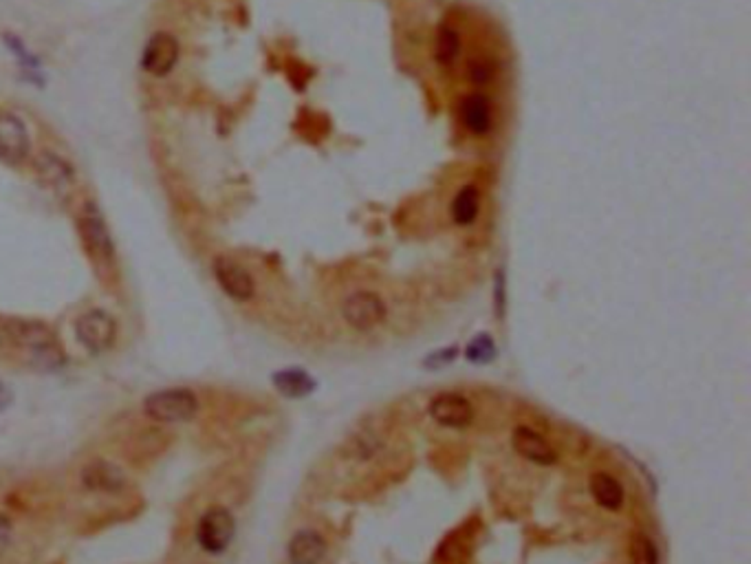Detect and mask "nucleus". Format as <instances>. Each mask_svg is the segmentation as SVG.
Instances as JSON below:
<instances>
[{"mask_svg": "<svg viewBox=\"0 0 751 564\" xmlns=\"http://www.w3.org/2000/svg\"><path fill=\"white\" fill-rule=\"evenodd\" d=\"M454 355H456V350L454 349H450V350H443V353H436V355H432V358L435 359H427L426 362V366H441V364H448V362H451V359H454Z\"/></svg>", "mask_w": 751, "mask_h": 564, "instance_id": "25", "label": "nucleus"}, {"mask_svg": "<svg viewBox=\"0 0 751 564\" xmlns=\"http://www.w3.org/2000/svg\"><path fill=\"white\" fill-rule=\"evenodd\" d=\"M465 355H468L469 362L487 364V362H492L494 358H496V344H494V340L489 338V335L481 333L468 344V350H465Z\"/></svg>", "mask_w": 751, "mask_h": 564, "instance_id": "21", "label": "nucleus"}, {"mask_svg": "<svg viewBox=\"0 0 751 564\" xmlns=\"http://www.w3.org/2000/svg\"><path fill=\"white\" fill-rule=\"evenodd\" d=\"M511 441H513L516 452L531 463H538V466H551V463H555V459H558V454H555V450L551 448L549 441L542 437V434L536 433V430L527 428V425H518V428L513 430Z\"/></svg>", "mask_w": 751, "mask_h": 564, "instance_id": "10", "label": "nucleus"}, {"mask_svg": "<svg viewBox=\"0 0 751 564\" xmlns=\"http://www.w3.org/2000/svg\"><path fill=\"white\" fill-rule=\"evenodd\" d=\"M84 487L102 494H117L126 487V474L108 461H93L82 472Z\"/></svg>", "mask_w": 751, "mask_h": 564, "instance_id": "11", "label": "nucleus"}, {"mask_svg": "<svg viewBox=\"0 0 751 564\" xmlns=\"http://www.w3.org/2000/svg\"><path fill=\"white\" fill-rule=\"evenodd\" d=\"M588 487H591L593 499H595L597 505L603 507V509L617 511V509H621V505H624V501H626L624 485H621L612 474L595 472L591 476V485Z\"/></svg>", "mask_w": 751, "mask_h": 564, "instance_id": "15", "label": "nucleus"}, {"mask_svg": "<svg viewBox=\"0 0 751 564\" xmlns=\"http://www.w3.org/2000/svg\"><path fill=\"white\" fill-rule=\"evenodd\" d=\"M9 404H12V392H9V388L0 382V412L7 410Z\"/></svg>", "mask_w": 751, "mask_h": 564, "instance_id": "26", "label": "nucleus"}, {"mask_svg": "<svg viewBox=\"0 0 751 564\" xmlns=\"http://www.w3.org/2000/svg\"><path fill=\"white\" fill-rule=\"evenodd\" d=\"M30 130L12 113L0 115V164L18 165L30 155Z\"/></svg>", "mask_w": 751, "mask_h": 564, "instance_id": "5", "label": "nucleus"}, {"mask_svg": "<svg viewBox=\"0 0 751 564\" xmlns=\"http://www.w3.org/2000/svg\"><path fill=\"white\" fill-rule=\"evenodd\" d=\"M75 335H78L80 344H82L89 353L97 355L111 349L113 342H115L117 324L108 314L93 309L78 317V322H75Z\"/></svg>", "mask_w": 751, "mask_h": 564, "instance_id": "3", "label": "nucleus"}, {"mask_svg": "<svg viewBox=\"0 0 751 564\" xmlns=\"http://www.w3.org/2000/svg\"><path fill=\"white\" fill-rule=\"evenodd\" d=\"M9 540H12V520L0 514V553L9 547Z\"/></svg>", "mask_w": 751, "mask_h": 564, "instance_id": "24", "label": "nucleus"}, {"mask_svg": "<svg viewBox=\"0 0 751 564\" xmlns=\"http://www.w3.org/2000/svg\"><path fill=\"white\" fill-rule=\"evenodd\" d=\"M460 120L474 135H487L492 128V106L483 93H472L460 102Z\"/></svg>", "mask_w": 751, "mask_h": 564, "instance_id": "14", "label": "nucleus"}, {"mask_svg": "<svg viewBox=\"0 0 751 564\" xmlns=\"http://www.w3.org/2000/svg\"><path fill=\"white\" fill-rule=\"evenodd\" d=\"M214 276H216V281L218 284H221L223 291H225L230 298H234V300L247 302L254 298V293H256L254 278H251L249 272H247L242 265L236 263V260L225 258V256L214 260Z\"/></svg>", "mask_w": 751, "mask_h": 564, "instance_id": "7", "label": "nucleus"}, {"mask_svg": "<svg viewBox=\"0 0 751 564\" xmlns=\"http://www.w3.org/2000/svg\"><path fill=\"white\" fill-rule=\"evenodd\" d=\"M234 516L225 507H212L201 516L197 527V540L203 551L223 553L234 538Z\"/></svg>", "mask_w": 751, "mask_h": 564, "instance_id": "2", "label": "nucleus"}, {"mask_svg": "<svg viewBox=\"0 0 751 564\" xmlns=\"http://www.w3.org/2000/svg\"><path fill=\"white\" fill-rule=\"evenodd\" d=\"M460 54V36L454 27L443 25L439 29V38H436V60H439L443 66L454 64V60L459 58Z\"/></svg>", "mask_w": 751, "mask_h": 564, "instance_id": "19", "label": "nucleus"}, {"mask_svg": "<svg viewBox=\"0 0 751 564\" xmlns=\"http://www.w3.org/2000/svg\"><path fill=\"white\" fill-rule=\"evenodd\" d=\"M7 42H9V45H12V51L18 55V58H21L22 64H27V66H31V69H36V66H38L36 60H33L31 54H27L25 46H22V42H18L16 38H12V36H7Z\"/></svg>", "mask_w": 751, "mask_h": 564, "instance_id": "23", "label": "nucleus"}, {"mask_svg": "<svg viewBox=\"0 0 751 564\" xmlns=\"http://www.w3.org/2000/svg\"><path fill=\"white\" fill-rule=\"evenodd\" d=\"M7 331L18 344L30 346L31 350L42 349V346L55 342V335L51 333L49 326H45L42 322H27V320L9 322Z\"/></svg>", "mask_w": 751, "mask_h": 564, "instance_id": "16", "label": "nucleus"}, {"mask_svg": "<svg viewBox=\"0 0 751 564\" xmlns=\"http://www.w3.org/2000/svg\"><path fill=\"white\" fill-rule=\"evenodd\" d=\"M144 412L156 424H185L198 412V401L188 388H168L146 397Z\"/></svg>", "mask_w": 751, "mask_h": 564, "instance_id": "1", "label": "nucleus"}, {"mask_svg": "<svg viewBox=\"0 0 751 564\" xmlns=\"http://www.w3.org/2000/svg\"><path fill=\"white\" fill-rule=\"evenodd\" d=\"M38 174H40L42 181L46 183L55 192L64 194L71 192L75 183V173L64 159H60L58 155L45 153L40 159H38Z\"/></svg>", "mask_w": 751, "mask_h": 564, "instance_id": "13", "label": "nucleus"}, {"mask_svg": "<svg viewBox=\"0 0 751 564\" xmlns=\"http://www.w3.org/2000/svg\"><path fill=\"white\" fill-rule=\"evenodd\" d=\"M274 386L283 392L284 397H293V400H300V397L311 395L313 388H316V382L302 368H284V371H278L274 375Z\"/></svg>", "mask_w": 751, "mask_h": 564, "instance_id": "17", "label": "nucleus"}, {"mask_svg": "<svg viewBox=\"0 0 751 564\" xmlns=\"http://www.w3.org/2000/svg\"><path fill=\"white\" fill-rule=\"evenodd\" d=\"M468 78L472 80L474 84H489L494 78H496V64L487 58H474L472 63L468 64Z\"/></svg>", "mask_w": 751, "mask_h": 564, "instance_id": "22", "label": "nucleus"}, {"mask_svg": "<svg viewBox=\"0 0 751 564\" xmlns=\"http://www.w3.org/2000/svg\"><path fill=\"white\" fill-rule=\"evenodd\" d=\"M632 564H659V549L646 534L635 535L632 540Z\"/></svg>", "mask_w": 751, "mask_h": 564, "instance_id": "20", "label": "nucleus"}, {"mask_svg": "<svg viewBox=\"0 0 751 564\" xmlns=\"http://www.w3.org/2000/svg\"><path fill=\"white\" fill-rule=\"evenodd\" d=\"M481 210V192L477 186H465L451 203V219L456 225H472Z\"/></svg>", "mask_w": 751, "mask_h": 564, "instance_id": "18", "label": "nucleus"}, {"mask_svg": "<svg viewBox=\"0 0 751 564\" xmlns=\"http://www.w3.org/2000/svg\"><path fill=\"white\" fill-rule=\"evenodd\" d=\"M342 314H344V320L349 322L353 329L370 331L384 322V317H386V305H384V300L377 293L358 291L346 298Z\"/></svg>", "mask_w": 751, "mask_h": 564, "instance_id": "4", "label": "nucleus"}, {"mask_svg": "<svg viewBox=\"0 0 751 564\" xmlns=\"http://www.w3.org/2000/svg\"><path fill=\"white\" fill-rule=\"evenodd\" d=\"M179 60V42L170 33H155L144 46L141 66L152 75H168Z\"/></svg>", "mask_w": 751, "mask_h": 564, "instance_id": "8", "label": "nucleus"}, {"mask_svg": "<svg viewBox=\"0 0 751 564\" xmlns=\"http://www.w3.org/2000/svg\"><path fill=\"white\" fill-rule=\"evenodd\" d=\"M472 404L459 392H443L430 404V417L445 428H465L472 421Z\"/></svg>", "mask_w": 751, "mask_h": 564, "instance_id": "9", "label": "nucleus"}, {"mask_svg": "<svg viewBox=\"0 0 751 564\" xmlns=\"http://www.w3.org/2000/svg\"><path fill=\"white\" fill-rule=\"evenodd\" d=\"M289 564H322L326 556V543L317 532H298L287 549Z\"/></svg>", "mask_w": 751, "mask_h": 564, "instance_id": "12", "label": "nucleus"}, {"mask_svg": "<svg viewBox=\"0 0 751 564\" xmlns=\"http://www.w3.org/2000/svg\"><path fill=\"white\" fill-rule=\"evenodd\" d=\"M80 231L87 243V248L95 258L111 260L113 258V239L108 231L106 221H104L102 210L95 203H87L80 215Z\"/></svg>", "mask_w": 751, "mask_h": 564, "instance_id": "6", "label": "nucleus"}]
</instances>
